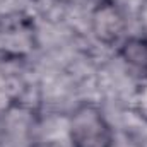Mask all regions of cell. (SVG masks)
I'll return each instance as SVG.
<instances>
[{
	"mask_svg": "<svg viewBox=\"0 0 147 147\" xmlns=\"http://www.w3.org/2000/svg\"><path fill=\"white\" fill-rule=\"evenodd\" d=\"M72 147H113V130L103 111L94 105H80L70 118Z\"/></svg>",
	"mask_w": 147,
	"mask_h": 147,
	"instance_id": "1",
	"label": "cell"
},
{
	"mask_svg": "<svg viewBox=\"0 0 147 147\" xmlns=\"http://www.w3.org/2000/svg\"><path fill=\"white\" fill-rule=\"evenodd\" d=\"M92 33L101 43L113 45L125 33L127 22L120 7L111 0H101L91 16Z\"/></svg>",
	"mask_w": 147,
	"mask_h": 147,
	"instance_id": "2",
	"label": "cell"
},
{
	"mask_svg": "<svg viewBox=\"0 0 147 147\" xmlns=\"http://www.w3.org/2000/svg\"><path fill=\"white\" fill-rule=\"evenodd\" d=\"M120 57L134 69L137 70H147V39L144 38H128L121 48Z\"/></svg>",
	"mask_w": 147,
	"mask_h": 147,
	"instance_id": "3",
	"label": "cell"
}]
</instances>
